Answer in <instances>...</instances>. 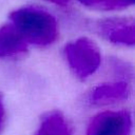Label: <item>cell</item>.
<instances>
[{
  "label": "cell",
  "instance_id": "6da1fadb",
  "mask_svg": "<svg viewBox=\"0 0 135 135\" xmlns=\"http://www.w3.org/2000/svg\"><path fill=\"white\" fill-rule=\"evenodd\" d=\"M11 23L27 44L46 46L58 38V23L47 11L37 6H23L9 15Z\"/></svg>",
  "mask_w": 135,
  "mask_h": 135
},
{
  "label": "cell",
  "instance_id": "7a4b0ae2",
  "mask_svg": "<svg viewBox=\"0 0 135 135\" xmlns=\"http://www.w3.org/2000/svg\"><path fill=\"white\" fill-rule=\"evenodd\" d=\"M63 54L73 74L84 80L100 68L101 53L98 45L89 38H78L64 46Z\"/></svg>",
  "mask_w": 135,
  "mask_h": 135
},
{
  "label": "cell",
  "instance_id": "3957f363",
  "mask_svg": "<svg viewBox=\"0 0 135 135\" xmlns=\"http://www.w3.org/2000/svg\"><path fill=\"white\" fill-rule=\"evenodd\" d=\"M132 116L128 111H104L88 124L86 135H130Z\"/></svg>",
  "mask_w": 135,
  "mask_h": 135
},
{
  "label": "cell",
  "instance_id": "277c9868",
  "mask_svg": "<svg viewBox=\"0 0 135 135\" xmlns=\"http://www.w3.org/2000/svg\"><path fill=\"white\" fill-rule=\"evenodd\" d=\"M97 32L108 41L124 45L133 46L135 43V25L132 18L112 17L96 22Z\"/></svg>",
  "mask_w": 135,
  "mask_h": 135
},
{
  "label": "cell",
  "instance_id": "5b68a950",
  "mask_svg": "<svg viewBox=\"0 0 135 135\" xmlns=\"http://www.w3.org/2000/svg\"><path fill=\"white\" fill-rule=\"evenodd\" d=\"M131 94V85L129 81L116 80L114 82L102 83L88 94V102L93 105H108L123 101Z\"/></svg>",
  "mask_w": 135,
  "mask_h": 135
},
{
  "label": "cell",
  "instance_id": "8992f818",
  "mask_svg": "<svg viewBox=\"0 0 135 135\" xmlns=\"http://www.w3.org/2000/svg\"><path fill=\"white\" fill-rule=\"evenodd\" d=\"M27 43L12 23L0 27V58H14L24 54Z\"/></svg>",
  "mask_w": 135,
  "mask_h": 135
},
{
  "label": "cell",
  "instance_id": "52a82bcc",
  "mask_svg": "<svg viewBox=\"0 0 135 135\" xmlns=\"http://www.w3.org/2000/svg\"><path fill=\"white\" fill-rule=\"evenodd\" d=\"M35 135H72V131L62 114L53 111L42 117Z\"/></svg>",
  "mask_w": 135,
  "mask_h": 135
},
{
  "label": "cell",
  "instance_id": "ba28073f",
  "mask_svg": "<svg viewBox=\"0 0 135 135\" xmlns=\"http://www.w3.org/2000/svg\"><path fill=\"white\" fill-rule=\"evenodd\" d=\"M134 3V0H98V9H122Z\"/></svg>",
  "mask_w": 135,
  "mask_h": 135
},
{
  "label": "cell",
  "instance_id": "9c48e42d",
  "mask_svg": "<svg viewBox=\"0 0 135 135\" xmlns=\"http://www.w3.org/2000/svg\"><path fill=\"white\" fill-rule=\"evenodd\" d=\"M5 121H6V112H5V107H4L2 96L0 94V135H2V133H3L4 127H5Z\"/></svg>",
  "mask_w": 135,
  "mask_h": 135
},
{
  "label": "cell",
  "instance_id": "30bf717a",
  "mask_svg": "<svg viewBox=\"0 0 135 135\" xmlns=\"http://www.w3.org/2000/svg\"><path fill=\"white\" fill-rule=\"evenodd\" d=\"M78 1L80 3H82L83 5H85V6L93 7V8H96L97 3H98V0H78Z\"/></svg>",
  "mask_w": 135,
  "mask_h": 135
},
{
  "label": "cell",
  "instance_id": "8fae6325",
  "mask_svg": "<svg viewBox=\"0 0 135 135\" xmlns=\"http://www.w3.org/2000/svg\"><path fill=\"white\" fill-rule=\"evenodd\" d=\"M46 1H49V2H53V3L58 4V5H66L68 2H69L70 0H46Z\"/></svg>",
  "mask_w": 135,
  "mask_h": 135
}]
</instances>
